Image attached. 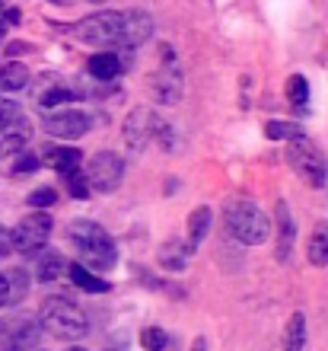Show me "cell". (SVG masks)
<instances>
[{
  "instance_id": "1",
  "label": "cell",
  "mask_w": 328,
  "mask_h": 351,
  "mask_svg": "<svg viewBox=\"0 0 328 351\" xmlns=\"http://www.w3.org/2000/svg\"><path fill=\"white\" fill-rule=\"evenodd\" d=\"M71 36L83 45H99V48H137L150 42L153 36V19L140 13V10H121V13H92L83 16L80 23L71 26Z\"/></svg>"
},
{
  "instance_id": "2",
  "label": "cell",
  "mask_w": 328,
  "mask_h": 351,
  "mask_svg": "<svg viewBox=\"0 0 328 351\" xmlns=\"http://www.w3.org/2000/svg\"><path fill=\"white\" fill-rule=\"evenodd\" d=\"M67 240H71V250L80 256V262L92 271H109V268L118 265V250L99 223L92 221H73L67 227Z\"/></svg>"
},
{
  "instance_id": "3",
  "label": "cell",
  "mask_w": 328,
  "mask_h": 351,
  "mask_svg": "<svg viewBox=\"0 0 328 351\" xmlns=\"http://www.w3.org/2000/svg\"><path fill=\"white\" fill-rule=\"evenodd\" d=\"M38 323L45 332H51L55 339H64V342L83 339L90 332V316L83 313L80 304H73L67 297H48L38 310Z\"/></svg>"
},
{
  "instance_id": "4",
  "label": "cell",
  "mask_w": 328,
  "mask_h": 351,
  "mask_svg": "<svg viewBox=\"0 0 328 351\" xmlns=\"http://www.w3.org/2000/svg\"><path fill=\"white\" fill-rule=\"evenodd\" d=\"M223 221H227L233 240L246 243V246H262L271 237V221L252 198H233L223 211Z\"/></svg>"
},
{
  "instance_id": "5",
  "label": "cell",
  "mask_w": 328,
  "mask_h": 351,
  "mask_svg": "<svg viewBox=\"0 0 328 351\" xmlns=\"http://www.w3.org/2000/svg\"><path fill=\"white\" fill-rule=\"evenodd\" d=\"M121 134H125V144H128V150H134V154H144L147 147H153V144H160V147H169V138H173V128L166 125L156 112L144 109V106H137V109L128 112V119H125V128H121Z\"/></svg>"
},
{
  "instance_id": "6",
  "label": "cell",
  "mask_w": 328,
  "mask_h": 351,
  "mask_svg": "<svg viewBox=\"0 0 328 351\" xmlns=\"http://www.w3.org/2000/svg\"><path fill=\"white\" fill-rule=\"evenodd\" d=\"M287 163L300 179L312 185V189H325L328 185V163L319 154V147L312 144L306 134H293L290 144H287Z\"/></svg>"
},
{
  "instance_id": "7",
  "label": "cell",
  "mask_w": 328,
  "mask_h": 351,
  "mask_svg": "<svg viewBox=\"0 0 328 351\" xmlns=\"http://www.w3.org/2000/svg\"><path fill=\"white\" fill-rule=\"evenodd\" d=\"M48 237H51V214H45V211L26 214V217L10 230V243H13V250L23 252V256L38 252L42 246H45Z\"/></svg>"
},
{
  "instance_id": "8",
  "label": "cell",
  "mask_w": 328,
  "mask_h": 351,
  "mask_svg": "<svg viewBox=\"0 0 328 351\" xmlns=\"http://www.w3.org/2000/svg\"><path fill=\"white\" fill-rule=\"evenodd\" d=\"M150 96L163 106H173V102L182 99V71L175 64L173 48H163V61L150 74Z\"/></svg>"
},
{
  "instance_id": "9",
  "label": "cell",
  "mask_w": 328,
  "mask_h": 351,
  "mask_svg": "<svg viewBox=\"0 0 328 351\" xmlns=\"http://www.w3.org/2000/svg\"><path fill=\"white\" fill-rule=\"evenodd\" d=\"M45 131L58 141H77L90 131V115L80 109H67V106H55V109H45Z\"/></svg>"
},
{
  "instance_id": "10",
  "label": "cell",
  "mask_w": 328,
  "mask_h": 351,
  "mask_svg": "<svg viewBox=\"0 0 328 351\" xmlns=\"http://www.w3.org/2000/svg\"><path fill=\"white\" fill-rule=\"evenodd\" d=\"M83 176H86L90 189H96V192H115L121 176H125V160L118 154H112V150H102V154H96L86 163V173Z\"/></svg>"
},
{
  "instance_id": "11",
  "label": "cell",
  "mask_w": 328,
  "mask_h": 351,
  "mask_svg": "<svg viewBox=\"0 0 328 351\" xmlns=\"http://www.w3.org/2000/svg\"><path fill=\"white\" fill-rule=\"evenodd\" d=\"M0 339L7 348H38L42 342V323L32 316H16L7 326H0Z\"/></svg>"
},
{
  "instance_id": "12",
  "label": "cell",
  "mask_w": 328,
  "mask_h": 351,
  "mask_svg": "<svg viewBox=\"0 0 328 351\" xmlns=\"http://www.w3.org/2000/svg\"><path fill=\"white\" fill-rule=\"evenodd\" d=\"M274 227H277V233H274V256H277L281 265H287V262H290V252H293V243H297V223H293V217H290L287 202L274 204Z\"/></svg>"
},
{
  "instance_id": "13",
  "label": "cell",
  "mask_w": 328,
  "mask_h": 351,
  "mask_svg": "<svg viewBox=\"0 0 328 351\" xmlns=\"http://www.w3.org/2000/svg\"><path fill=\"white\" fill-rule=\"evenodd\" d=\"M42 163L51 169H58V173L64 176V173H73V169H80L83 163V154L77 147H67V141L64 144H48L45 150H42Z\"/></svg>"
},
{
  "instance_id": "14",
  "label": "cell",
  "mask_w": 328,
  "mask_h": 351,
  "mask_svg": "<svg viewBox=\"0 0 328 351\" xmlns=\"http://www.w3.org/2000/svg\"><path fill=\"white\" fill-rule=\"evenodd\" d=\"M29 291V275L23 268H10L0 271V306H13L19 304Z\"/></svg>"
},
{
  "instance_id": "15",
  "label": "cell",
  "mask_w": 328,
  "mask_h": 351,
  "mask_svg": "<svg viewBox=\"0 0 328 351\" xmlns=\"http://www.w3.org/2000/svg\"><path fill=\"white\" fill-rule=\"evenodd\" d=\"M192 252H194L192 243L169 240V246H163V250H160V265H163L166 271H182V268L188 265V259H192Z\"/></svg>"
},
{
  "instance_id": "16",
  "label": "cell",
  "mask_w": 328,
  "mask_h": 351,
  "mask_svg": "<svg viewBox=\"0 0 328 351\" xmlns=\"http://www.w3.org/2000/svg\"><path fill=\"white\" fill-rule=\"evenodd\" d=\"M86 71H90L96 80H115V77L125 71V64L118 61V55H112V51H102V55H92V58H90Z\"/></svg>"
},
{
  "instance_id": "17",
  "label": "cell",
  "mask_w": 328,
  "mask_h": 351,
  "mask_svg": "<svg viewBox=\"0 0 328 351\" xmlns=\"http://www.w3.org/2000/svg\"><path fill=\"white\" fill-rule=\"evenodd\" d=\"M306 256H310L312 265H328V221H319L312 227L310 246H306Z\"/></svg>"
},
{
  "instance_id": "18",
  "label": "cell",
  "mask_w": 328,
  "mask_h": 351,
  "mask_svg": "<svg viewBox=\"0 0 328 351\" xmlns=\"http://www.w3.org/2000/svg\"><path fill=\"white\" fill-rule=\"evenodd\" d=\"M61 275H67V262L58 256V252H42L36 259V278L42 281V285H48V281H58Z\"/></svg>"
},
{
  "instance_id": "19",
  "label": "cell",
  "mask_w": 328,
  "mask_h": 351,
  "mask_svg": "<svg viewBox=\"0 0 328 351\" xmlns=\"http://www.w3.org/2000/svg\"><path fill=\"white\" fill-rule=\"evenodd\" d=\"M29 86V71L26 64H19V61H10V64L0 67V90L3 93H19Z\"/></svg>"
},
{
  "instance_id": "20",
  "label": "cell",
  "mask_w": 328,
  "mask_h": 351,
  "mask_svg": "<svg viewBox=\"0 0 328 351\" xmlns=\"http://www.w3.org/2000/svg\"><path fill=\"white\" fill-rule=\"evenodd\" d=\"M67 275H71L73 285L83 287V291H90V294H105V291H109V281H102L99 275H92L83 262L80 265H67Z\"/></svg>"
},
{
  "instance_id": "21",
  "label": "cell",
  "mask_w": 328,
  "mask_h": 351,
  "mask_svg": "<svg viewBox=\"0 0 328 351\" xmlns=\"http://www.w3.org/2000/svg\"><path fill=\"white\" fill-rule=\"evenodd\" d=\"M306 345V316L303 313H293L287 329H283V348L287 351H300Z\"/></svg>"
},
{
  "instance_id": "22",
  "label": "cell",
  "mask_w": 328,
  "mask_h": 351,
  "mask_svg": "<svg viewBox=\"0 0 328 351\" xmlns=\"http://www.w3.org/2000/svg\"><path fill=\"white\" fill-rule=\"evenodd\" d=\"M210 221H214L210 208H194L192 211V217H188V243H192V246H198V243L207 237Z\"/></svg>"
},
{
  "instance_id": "23",
  "label": "cell",
  "mask_w": 328,
  "mask_h": 351,
  "mask_svg": "<svg viewBox=\"0 0 328 351\" xmlns=\"http://www.w3.org/2000/svg\"><path fill=\"white\" fill-rule=\"evenodd\" d=\"M287 99H290L300 112H306V102H310V84H306V77L303 74H293L290 80H287Z\"/></svg>"
},
{
  "instance_id": "24",
  "label": "cell",
  "mask_w": 328,
  "mask_h": 351,
  "mask_svg": "<svg viewBox=\"0 0 328 351\" xmlns=\"http://www.w3.org/2000/svg\"><path fill=\"white\" fill-rule=\"evenodd\" d=\"M71 99H73V93L67 90V86H51L48 93L38 96V106H42V109H55V106H67Z\"/></svg>"
},
{
  "instance_id": "25",
  "label": "cell",
  "mask_w": 328,
  "mask_h": 351,
  "mask_svg": "<svg viewBox=\"0 0 328 351\" xmlns=\"http://www.w3.org/2000/svg\"><path fill=\"white\" fill-rule=\"evenodd\" d=\"M64 179H67V192H71L73 198H90V182H86V176H83L80 169L64 173Z\"/></svg>"
},
{
  "instance_id": "26",
  "label": "cell",
  "mask_w": 328,
  "mask_h": 351,
  "mask_svg": "<svg viewBox=\"0 0 328 351\" xmlns=\"http://www.w3.org/2000/svg\"><path fill=\"white\" fill-rule=\"evenodd\" d=\"M264 134H268V138L271 141H290L293 134H300V128H297V125H290V121H268V125H264Z\"/></svg>"
},
{
  "instance_id": "27",
  "label": "cell",
  "mask_w": 328,
  "mask_h": 351,
  "mask_svg": "<svg viewBox=\"0 0 328 351\" xmlns=\"http://www.w3.org/2000/svg\"><path fill=\"white\" fill-rule=\"evenodd\" d=\"M19 119H26V115H23V109H19L16 102L0 99V131H7L10 125H16Z\"/></svg>"
},
{
  "instance_id": "28",
  "label": "cell",
  "mask_w": 328,
  "mask_h": 351,
  "mask_svg": "<svg viewBox=\"0 0 328 351\" xmlns=\"http://www.w3.org/2000/svg\"><path fill=\"white\" fill-rule=\"evenodd\" d=\"M140 345L150 351H160V348H169V335L163 329H144L140 332Z\"/></svg>"
},
{
  "instance_id": "29",
  "label": "cell",
  "mask_w": 328,
  "mask_h": 351,
  "mask_svg": "<svg viewBox=\"0 0 328 351\" xmlns=\"http://www.w3.org/2000/svg\"><path fill=\"white\" fill-rule=\"evenodd\" d=\"M55 202H58V192L55 189H48V185H42L38 192L29 195V204H32V208H51Z\"/></svg>"
},
{
  "instance_id": "30",
  "label": "cell",
  "mask_w": 328,
  "mask_h": 351,
  "mask_svg": "<svg viewBox=\"0 0 328 351\" xmlns=\"http://www.w3.org/2000/svg\"><path fill=\"white\" fill-rule=\"evenodd\" d=\"M38 167H42V160L32 157V154H23V157L13 163V176H16V173H36Z\"/></svg>"
},
{
  "instance_id": "31",
  "label": "cell",
  "mask_w": 328,
  "mask_h": 351,
  "mask_svg": "<svg viewBox=\"0 0 328 351\" xmlns=\"http://www.w3.org/2000/svg\"><path fill=\"white\" fill-rule=\"evenodd\" d=\"M10 252H13V243H10V230H7V227H0V259H3V256H10Z\"/></svg>"
},
{
  "instance_id": "32",
  "label": "cell",
  "mask_w": 328,
  "mask_h": 351,
  "mask_svg": "<svg viewBox=\"0 0 328 351\" xmlns=\"http://www.w3.org/2000/svg\"><path fill=\"white\" fill-rule=\"evenodd\" d=\"M51 3H61V7H64V3H71V0H51Z\"/></svg>"
}]
</instances>
